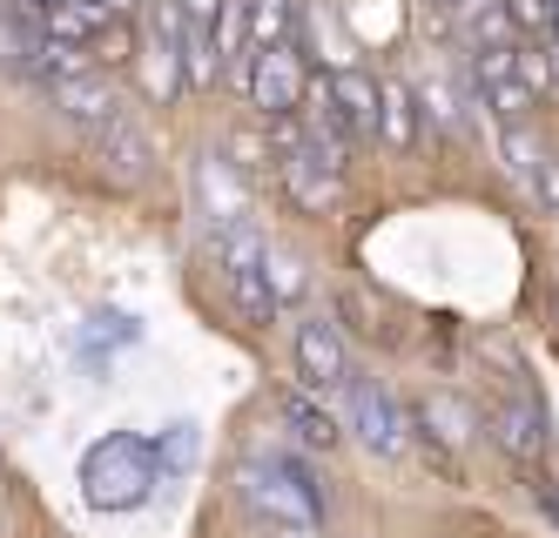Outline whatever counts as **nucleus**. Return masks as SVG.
I'll use <instances>...</instances> for the list:
<instances>
[{
  "instance_id": "f257e3e1",
  "label": "nucleus",
  "mask_w": 559,
  "mask_h": 538,
  "mask_svg": "<svg viewBox=\"0 0 559 538\" xmlns=\"http://www.w3.org/2000/svg\"><path fill=\"white\" fill-rule=\"evenodd\" d=\"M236 491H243V505H250L276 538H317V531H324V499H317V478H310L304 458H290V451L243 458V465H236Z\"/></svg>"
},
{
  "instance_id": "f03ea898",
  "label": "nucleus",
  "mask_w": 559,
  "mask_h": 538,
  "mask_svg": "<svg viewBox=\"0 0 559 538\" xmlns=\"http://www.w3.org/2000/svg\"><path fill=\"white\" fill-rule=\"evenodd\" d=\"M155 485L163 478H155V451L142 431H108L82 451V499L95 512H135L148 505Z\"/></svg>"
},
{
  "instance_id": "7ed1b4c3",
  "label": "nucleus",
  "mask_w": 559,
  "mask_h": 538,
  "mask_svg": "<svg viewBox=\"0 0 559 538\" xmlns=\"http://www.w3.org/2000/svg\"><path fill=\"white\" fill-rule=\"evenodd\" d=\"M216 236V270H223V289L236 297L250 323H276V303H270V283H263V229L257 223H229V229H210Z\"/></svg>"
},
{
  "instance_id": "20e7f679",
  "label": "nucleus",
  "mask_w": 559,
  "mask_h": 538,
  "mask_svg": "<svg viewBox=\"0 0 559 538\" xmlns=\"http://www.w3.org/2000/svg\"><path fill=\"white\" fill-rule=\"evenodd\" d=\"M148 8V27H142V81L155 101H176L182 95V14L176 0H142Z\"/></svg>"
},
{
  "instance_id": "39448f33",
  "label": "nucleus",
  "mask_w": 559,
  "mask_h": 538,
  "mask_svg": "<svg viewBox=\"0 0 559 538\" xmlns=\"http://www.w3.org/2000/svg\"><path fill=\"white\" fill-rule=\"evenodd\" d=\"M344 418H350V431L365 438L378 458H397L405 451V410L391 404V391L384 384H371V378H344Z\"/></svg>"
},
{
  "instance_id": "423d86ee",
  "label": "nucleus",
  "mask_w": 559,
  "mask_h": 538,
  "mask_svg": "<svg viewBox=\"0 0 559 538\" xmlns=\"http://www.w3.org/2000/svg\"><path fill=\"white\" fill-rule=\"evenodd\" d=\"M304 55L297 48H263L257 61H250V81H243V95L263 108V121H290L297 108H304Z\"/></svg>"
},
{
  "instance_id": "0eeeda50",
  "label": "nucleus",
  "mask_w": 559,
  "mask_h": 538,
  "mask_svg": "<svg viewBox=\"0 0 559 538\" xmlns=\"http://www.w3.org/2000/svg\"><path fill=\"white\" fill-rule=\"evenodd\" d=\"M337 176H344V162H331L317 142H297V148L276 155V182H284L297 195V210H310V216H324L337 202Z\"/></svg>"
},
{
  "instance_id": "6e6552de",
  "label": "nucleus",
  "mask_w": 559,
  "mask_h": 538,
  "mask_svg": "<svg viewBox=\"0 0 559 538\" xmlns=\"http://www.w3.org/2000/svg\"><path fill=\"white\" fill-rule=\"evenodd\" d=\"M48 101L74 121V129H88V135H102V129H115L129 108H122V95H115V81L102 74V68H88V74H74V81H55L48 88Z\"/></svg>"
},
{
  "instance_id": "1a4fd4ad",
  "label": "nucleus",
  "mask_w": 559,
  "mask_h": 538,
  "mask_svg": "<svg viewBox=\"0 0 559 538\" xmlns=\"http://www.w3.org/2000/svg\"><path fill=\"white\" fill-rule=\"evenodd\" d=\"M297 378L324 397V391H344V378H350V350H344V337H337V323H324V316H304L297 323Z\"/></svg>"
},
{
  "instance_id": "9d476101",
  "label": "nucleus",
  "mask_w": 559,
  "mask_h": 538,
  "mask_svg": "<svg viewBox=\"0 0 559 538\" xmlns=\"http://www.w3.org/2000/svg\"><path fill=\"white\" fill-rule=\"evenodd\" d=\"M195 195H203V210H210V229H229V223H257L250 210V182L229 169V162L216 148L195 155Z\"/></svg>"
},
{
  "instance_id": "9b49d317",
  "label": "nucleus",
  "mask_w": 559,
  "mask_h": 538,
  "mask_svg": "<svg viewBox=\"0 0 559 538\" xmlns=\"http://www.w3.org/2000/svg\"><path fill=\"white\" fill-rule=\"evenodd\" d=\"M486 431L512 451V458H539V451H546V410L526 404V397L492 404V410H486Z\"/></svg>"
},
{
  "instance_id": "f8f14e48",
  "label": "nucleus",
  "mask_w": 559,
  "mask_h": 538,
  "mask_svg": "<svg viewBox=\"0 0 559 538\" xmlns=\"http://www.w3.org/2000/svg\"><path fill=\"white\" fill-rule=\"evenodd\" d=\"M88 142H95V155H102V169H108V176H122V182H142V176H148V162H155V155H148V135L135 129L129 115L115 121V129L88 135Z\"/></svg>"
},
{
  "instance_id": "ddd939ff",
  "label": "nucleus",
  "mask_w": 559,
  "mask_h": 538,
  "mask_svg": "<svg viewBox=\"0 0 559 538\" xmlns=\"http://www.w3.org/2000/svg\"><path fill=\"white\" fill-rule=\"evenodd\" d=\"M324 95H331V108L344 115V129H350V135H378V81H371V74L344 68V74L324 81Z\"/></svg>"
},
{
  "instance_id": "4468645a",
  "label": "nucleus",
  "mask_w": 559,
  "mask_h": 538,
  "mask_svg": "<svg viewBox=\"0 0 559 538\" xmlns=\"http://www.w3.org/2000/svg\"><path fill=\"white\" fill-rule=\"evenodd\" d=\"M243 34H250V55L297 48V0H243Z\"/></svg>"
},
{
  "instance_id": "2eb2a0df",
  "label": "nucleus",
  "mask_w": 559,
  "mask_h": 538,
  "mask_svg": "<svg viewBox=\"0 0 559 538\" xmlns=\"http://www.w3.org/2000/svg\"><path fill=\"white\" fill-rule=\"evenodd\" d=\"M378 135L391 148H412L418 121H412V88H405V81H378Z\"/></svg>"
},
{
  "instance_id": "dca6fc26",
  "label": "nucleus",
  "mask_w": 559,
  "mask_h": 538,
  "mask_svg": "<svg viewBox=\"0 0 559 538\" xmlns=\"http://www.w3.org/2000/svg\"><path fill=\"white\" fill-rule=\"evenodd\" d=\"M284 418H290V431H297L310 451H331V444L344 438V425L331 418V410H317L310 397H284Z\"/></svg>"
},
{
  "instance_id": "f3484780",
  "label": "nucleus",
  "mask_w": 559,
  "mask_h": 538,
  "mask_svg": "<svg viewBox=\"0 0 559 538\" xmlns=\"http://www.w3.org/2000/svg\"><path fill=\"white\" fill-rule=\"evenodd\" d=\"M263 283H270V303L284 310V303L304 297V263L290 250H276V242H263Z\"/></svg>"
},
{
  "instance_id": "a211bd4d",
  "label": "nucleus",
  "mask_w": 559,
  "mask_h": 538,
  "mask_svg": "<svg viewBox=\"0 0 559 538\" xmlns=\"http://www.w3.org/2000/svg\"><path fill=\"white\" fill-rule=\"evenodd\" d=\"M148 451H155V478H182L195 465V425H169L163 444L148 438Z\"/></svg>"
},
{
  "instance_id": "6ab92c4d",
  "label": "nucleus",
  "mask_w": 559,
  "mask_h": 538,
  "mask_svg": "<svg viewBox=\"0 0 559 538\" xmlns=\"http://www.w3.org/2000/svg\"><path fill=\"white\" fill-rule=\"evenodd\" d=\"M418 418H425V425H438V444H452V451L472 438V418H465V410H459L452 397H431V404L418 410Z\"/></svg>"
},
{
  "instance_id": "aec40b11",
  "label": "nucleus",
  "mask_w": 559,
  "mask_h": 538,
  "mask_svg": "<svg viewBox=\"0 0 559 538\" xmlns=\"http://www.w3.org/2000/svg\"><path fill=\"white\" fill-rule=\"evenodd\" d=\"M499 148H506V169H512V176H533L539 155H546V148L533 142V129H499Z\"/></svg>"
},
{
  "instance_id": "412c9836",
  "label": "nucleus",
  "mask_w": 559,
  "mask_h": 538,
  "mask_svg": "<svg viewBox=\"0 0 559 538\" xmlns=\"http://www.w3.org/2000/svg\"><path fill=\"white\" fill-rule=\"evenodd\" d=\"M418 101H425V115L438 121V129H452V121H459V95L445 88V81H425V88H418Z\"/></svg>"
},
{
  "instance_id": "4be33fe9",
  "label": "nucleus",
  "mask_w": 559,
  "mask_h": 538,
  "mask_svg": "<svg viewBox=\"0 0 559 538\" xmlns=\"http://www.w3.org/2000/svg\"><path fill=\"white\" fill-rule=\"evenodd\" d=\"M526 182H533V195H539V210L559 216V155H539V169H533Z\"/></svg>"
},
{
  "instance_id": "5701e85b",
  "label": "nucleus",
  "mask_w": 559,
  "mask_h": 538,
  "mask_svg": "<svg viewBox=\"0 0 559 538\" xmlns=\"http://www.w3.org/2000/svg\"><path fill=\"white\" fill-rule=\"evenodd\" d=\"M95 8H102V14H115V21H129V14L142 8V0H95Z\"/></svg>"
},
{
  "instance_id": "b1692460",
  "label": "nucleus",
  "mask_w": 559,
  "mask_h": 538,
  "mask_svg": "<svg viewBox=\"0 0 559 538\" xmlns=\"http://www.w3.org/2000/svg\"><path fill=\"white\" fill-rule=\"evenodd\" d=\"M546 512H552V518H559V491H546Z\"/></svg>"
},
{
  "instance_id": "393cba45",
  "label": "nucleus",
  "mask_w": 559,
  "mask_h": 538,
  "mask_svg": "<svg viewBox=\"0 0 559 538\" xmlns=\"http://www.w3.org/2000/svg\"><path fill=\"white\" fill-rule=\"evenodd\" d=\"M21 8H48V0H21Z\"/></svg>"
},
{
  "instance_id": "a878e982",
  "label": "nucleus",
  "mask_w": 559,
  "mask_h": 538,
  "mask_svg": "<svg viewBox=\"0 0 559 538\" xmlns=\"http://www.w3.org/2000/svg\"><path fill=\"white\" fill-rule=\"evenodd\" d=\"M0 8H8V0H0Z\"/></svg>"
}]
</instances>
